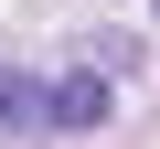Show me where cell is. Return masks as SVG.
Here are the masks:
<instances>
[{"label": "cell", "mask_w": 160, "mask_h": 149, "mask_svg": "<svg viewBox=\"0 0 160 149\" xmlns=\"http://www.w3.org/2000/svg\"><path fill=\"white\" fill-rule=\"evenodd\" d=\"M43 96H53V107H43L53 128H107V107H118L107 74H64V85H43Z\"/></svg>", "instance_id": "6da1fadb"}, {"label": "cell", "mask_w": 160, "mask_h": 149, "mask_svg": "<svg viewBox=\"0 0 160 149\" xmlns=\"http://www.w3.org/2000/svg\"><path fill=\"white\" fill-rule=\"evenodd\" d=\"M32 96H43V85H22V74H0V128H32V117H43Z\"/></svg>", "instance_id": "7a4b0ae2"}]
</instances>
